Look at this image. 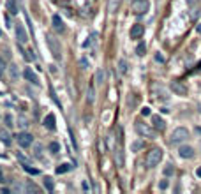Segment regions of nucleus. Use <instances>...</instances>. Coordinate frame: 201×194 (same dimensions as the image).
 Returning <instances> with one entry per match:
<instances>
[{"mask_svg":"<svg viewBox=\"0 0 201 194\" xmlns=\"http://www.w3.org/2000/svg\"><path fill=\"white\" fill-rule=\"evenodd\" d=\"M143 146H145V143H143V141H141V139H136L134 143L131 145V150H132V152H138V150H141Z\"/></svg>","mask_w":201,"mask_h":194,"instance_id":"21","label":"nucleus"},{"mask_svg":"<svg viewBox=\"0 0 201 194\" xmlns=\"http://www.w3.org/2000/svg\"><path fill=\"white\" fill-rule=\"evenodd\" d=\"M187 138H189V131H187L185 127H176V129L173 131L169 141H171L173 145H178V143H182V141H185Z\"/></svg>","mask_w":201,"mask_h":194,"instance_id":"2","label":"nucleus"},{"mask_svg":"<svg viewBox=\"0 0 201 194\" xmlns=\"http://www.w3.org/2000/svg\"><path fill=\"white\" fill-rule=\"evenodd\" d=\"M9 74H11V79H13V81H16V79L20 78V71H18V67H16L14 64L9 67Z\"/></svg>","mask_w":201,"mask_h":194,"instance_id":"18","label":"nucleus"},{"mask_svg":"<svg viewBox=\"0 0 201 194\" xmlns=\"http://www.w3.org/2000/svg\"><path fill=\"white\" fill-rule=\"evenodd\" d=\"M196 30H198V32H199V34H201V23H199V25H198V27H196Z\"/></svg>","mask_w":201,"mask_h":194,"instance_id":"42","label":"nucleus"},{"mask_svg":"<svg viewBox=\"0 0 201 194\" xmlns=\"http://www.w3.org/2000/svg\"><path fill=\"white\" fill-rule=\"evenodd\" d=\"M123 162H125V157H123V150L116 148L115 150V164L118 168H123Z\"/></svg>","mask_w":201,"mask_h":194,"instance_id":"14","label":"nucleus"},{"mask_svg":"<svg viewBox=\"0 0 201 194\" xmlns=\"http://www.w3.org/2000/svg\"><path fill=\"white\" fill-rule=\"evenodd\" d=\"M168 185H169V182H168V180H161V184H159L161 189H168Z\"/></svg>","mask_w":201,"mask_h":194,"instance_id":"33","label":"nucleus"},{"mask_svg":"<svg viewBox=\"0 0 201 194\" xmlns=\"http://www.w3.org/2000/svg\"><path fill=\"white\" fill-rule=\"evenodd\" d=\"M44 187H46V189H48V191H53V189H55V182H53V178H51V177H44Z\"/></svg>","mask_w":201,"mask_h":194,"instance_id":"20","label":"nucleus"},{"mask_svg":"<svg viewBox=\"0 0 201 194\" xmlns=\"http://www.w3.org/2000/svg\"><path fill=\"white\" fill-rule=\"evenodd\" d=\"M23 76H25V79H27V81H30L32 85H39V78L36 76V72L32 71L30 67H25V71H23Z\"/></svg>","mask_w":201,"mask_h":194,"instance_id":"9","label":"nucleus"},{"mask_svg":"<svg viewBox=\"0 0 201 194\" xmlns=\"http://www.w3.org/2000/svg\"><path fill=\"white\" fill-rule=\"evenodd\" d=\"M7 9H9V13L14 16L18 14V6H16V0H7Z\"/></svg>","mask_w":201,"mask_h":194,"instance_id":"19","label":"nucleus"},{"mask_svg":"<svg viewBox=\"0 0 201 194\" xmlns=\"http://www.w3.org/2000/svg\"><path fill=\"white\" fill-rule=\"evenodd\" d=\"M0 182H4V178H2V171H0Z\"/></svg>","mask_w":201,"mask_h":194,"instance_id":"44","label":"nucleus"},{"mask_svg":"<svg viewBox=\"0 0 201 194\" xmlns=\"http://www.w3.org/2000/svg\"><path fill=\"white\" fill-rule=\"evenodd\" d=\"M93 81H95L97 85H102V83L106 81V71H104V69H97V71H95V76H93Z\"/></svg>","mask_w":201,"mask_h":194,"instance_id":"13","label":"nucleus"},{"mask_svg":"<svg viewBox=\"0 0 201 194\" xmlns=\"http://www.w3.org/2000/svg\"><path fill=\"white\" fill-rule=\"evenodd\" d=\"M173 173H175V168H173L171 164H168V166L164 168V175H166V177H171Z\"/></svg>","mask_w":201,"mask_h":194,"instance_id":"26","label":"nucleus"},{"mask_svg":"<svg viewBox=\"0 0 201 194\" xmlns=\"http://www.w3.org/2000/svg\"><path fill=\"white\" fill-rule=\"evenodd\" d=\"M79 64L83 65V69H88V60H86V58H81V62H79Z\"/></svg>","mask_w":201,"mask_h":194,"instance_id":"35","label":"nucleus"},{"mask_svg":"<svg viewBox=\"0 0 201 194\" xmlns=\"http://www.w3.org/2000/svg\"><path fill=\"white\" fill-rule=\"evenodd\" d=\"M25 191H28V192H37V191H39V189H37L36 185H34V184H27V185H25Z\"/></svg>","mask_w":201,"mask_h":194,"instance_id":"27","label":"nucleus"},{"mask_svg":"<svg viewBox=\"0 0 201 194\" xmlns=\"http://www.w3.org/2000/svg\"><path fill=\"white\" fill-rule=\"evenodd\" d=\"M143 32H145V29H143V25H139V23H136L132 29H131V39H139V37L143 36Z\"/></svg>","mask_w":201,"mask_h":194,"instance_id":"11","label":"nucleus"},{"mask_svg":"<svg viewBox=\"0 0 201 194\" xmlns=\"http://www.w3.org/2000/svg\"><path fill=\"white\" fill-rule=\"evenodd\" d=\"M39 154H41V145H37L36 146V155H39Z\"/></svg>","mask_w":201,"mask_h":194,"instance_id":"40","label":"nucleus"},{"mask_svg":"<svg viewBox=\"0 0 201 194\" xmlns=\"http://www.w3.org/2000/svg\"><path fill=\"white\" fill-rule=\"evenodd\" d=\"M152 125H154L157 131H164L166 122H164V120H162L159 115H152Z\"/></svg>","mask_w":201,"mask_h":194,"instance_id":"12","label":"nucleus"},{"mask_svg":"<svg viewBox=\"0 0 201 194\" xmlns=\"http://www.w3.org/2000/svg\"><path fill=\"white\" fill-rule=\"evenodd\" d=\"M178 154H180V157H184V159H192L194 157V148L192 146H180V150H178Z\"/></svg>","mask_w":201,"mask_h":194,"instance_id":"10","label":"nucleus"},{"mask_svg":"<svg viewBox=\"0 0 201 194\" xmlns=\"http://www.w3.org/2000/svg\"><path fill=\"white\" fill-rule=\"evenodd\" d=\"M145 51H146V46H145V43H139L136 46V53L141 57V55H145Z\"/></svg>","mask_w":201,"mask_h":194,"instance_id":"25","label":"nucleus"},{"mask_svg":"<svg viewBox=\"0 0 201 194\" xmlns=\"http://www.w3.org/2000/svg\"><path fill=\"white\" fill-rule=\"evenodd\" d=\"M141 115H143V116H148V115H150V108H146V106H145V108H141Z\"/></svg>","mask_w":201,"mask_h":194,"instance_id":"34","label":"nucleus"},{"mask_svg":"<svg viewBox=\"0 0 201 194\" xmlns=\"http://www.w3.org/2000/svg\"><path fill=\"white\" fill-rule=\"evenodd\" d=\"M27 125H28V124H27V120H25V118H20V127H21V129H25Z\"/></svg>","mask_w":201,"mask_h":194,"instance_id":"36","label":"nucleus"},{"mask_svg":"<svg viewBox=\"0 0 201 194\" xmlns=\"http://www.w3.org/2000/svg\"><path fill=\"white\" fill-rule=\"evenodd\" d=\"M69 169H71V164H60L57 168V173H58V175H62V173L69 171Z\"/></svg>","mask_w":201,"mask_h":194,"instance_id":"24","label":"nucleus"},{"mask_svg":"<svg viewBox=\"0 0 201 194\" xmlns=\"http://www.w3.org/2000/svg\"><path fill=\"white\" fill-rule=\"evenodd\" d=\"M196 175H198V177H199V178H201V166H199V168H198V169H196Z\"/></svg>","mask_w":201,"mask_h":194,"instance_id":"41","label":"nucleus"},{"mask_svg":"<svg viewBox=\"0 0 201 194\" xmlns=\"http://www.w3.org/2000/svg\"><path fill=\"white\" fill-rule=\"evenodd\" d=\"M48 46H50V50H51V53H53L55 60H62V48H60V43H58L57 37H53L51 34L48 36Z\"/></svg>","mask_w":201,"mask_h":194,"instance_id":"3","label":"nucleus"},{"mask_svg":"<svg viewBox=\"0 0 201 194\" xmlns=\"http://www.w3.org/2000/svg\"><path fill=\"white\" fill-rule=\"evenodd\" d=\"M44 127L46 129H50V131H53L55 129V116L51 115H46V118H44Z\"/></svg>","mask_w":201,"mask_h":194,"instance_id":"15","label":"nucleus"},{"mask_svg":"<svg viewBox=\"0 0 201 194\" xmlns=\"http://www.w3.org/2000/svg\"><path fill=\"white\" fill-rule=\"evenodd\" d=\"M53 27H55V30H58V32H64V23H62V18L58 14L53 16Z\"/></svg>","mask_w":201,"mask_h":194,"instance_id":"16","label":"nucleus"},{"mask_svg":"<svg viewBox=\"0 0 201 194\" xmlns=\"http://www.w3.org/2000/svg\"><path fill=\"white\" fill-rule=\"evenodd\" d=\"M0 138H2V141H4L6 145H9V136H7L6 131H0Z\"/></svg>","mask_w":201,"mask_h":194,"instance_id":"31","label":"nucleus"},{"mask_svg":"<svg viewBox=\"0 0 201 194\" xmlns=\"http://www.w3.org/2000/svg\"><path fill=\"white\" fill-rule=\"evenodd\" d=\"M118 74H120V76L127 74V62H125L123 58H120V60H118Z\"/></svg>","mask_w":201,"mask_h":194,"instance_id":"17","label":"nucleus"},{"mask_svg":"<svg viewBox=\"0 0 201 194\" xmlns=\"http://www.w3.org/2000/svg\"><path fill=\"white\" fill-rule=\"evenodd\" d=\"M16 39H18V43H27L28 41V34L25 32V27L23 25H20V23H16Z\"/></svg>","mask_w":201,"mask_h":194,"instance_id":"7","label":"nucleus"},{"mask_svg":"<svg viewBox=\"0 0 201 194\" xmlns=\"http://www.w3.org/2000/svg\"><path fill=\"white\" fill-rule=\"evenodd\" d=\"M187 2H189V4H196V2H198V0H187Z\"/></svg>","mask_w":201,"mask_h":194,"instance_id":"43","label":"nucleus"},{"mask_svg":"<svg viewBox=\"0 0 201 194\" xmlns=\"http://www.w3.org/2000/svg\"><path fill=\"white\" fill-rule=\"evenodd\" d=\"M6 122H7V125H13V118H11V116H6Z\"/></svg>","mask_w":201,"mask_h":194,"instance_id":"38","label":"nucleus"},{"mask_svg":"<svg viewBox=\"0 0 201 194\" xmlns=\"http://www.w3.org/2000/svg\"><path fill=\"white\" fill-rule=\"evenodd\" d=\"M69 136H71V139H72V145H74V148H78V143H76V138H74V132H72L71 129H69Z\"/></svg>","mask_w":201,"mask_h":194,"instance_id":"32","label":"nucleus"},{"mask_svg":"<svg viewBox=\"0 0 201 194\" xmlns=\"http://www.w3.org/2000/svg\"><path fill=\"white\" fill-rule=\"evenodd\" d=\"M16 141H18V145H20L21 148H28L30 145H32V141H34V136L28 134V132H20V134L16 136Z\"/></svg>","mask_w":201,"mask_h":194,"instance_id":"5","label":"nucleus"},{"mask_svg":"<svg viewBox=\"0 0 201 194\" xmlns=\"http://www.w3.org/2000/svg\"><path fill=\"white\" fill-rule=\"evenodd\" d=\"M118 4H120V0H109V4H108L109 13H116V9H118Z\"/></svg>","mask_w":201,"mask_h":194,"instance_id":"22","label":"nucleus"},{"mask_svg":"<svg viewBox=\"0 0 201 194\" xmlns=\"http://www.w3.org/2000/svg\"><path fill=\"white\" fill-rule=\"evenodd\" d=\"M50 150L53 152V154H58V150H60V145H58L57 141H53V143L50 145Z\"/></svg>","mask_w":201,"mask_h":194,"instance_id":"28","label":"nucleus"},{"mask_svg":"<svg viewBox=\"0 0 201 194\" xmlns=\"http://www.w3.org/2000/svg\"><path fill=\"white\" fill-rule=\"evenodd\" d=\"M113 143H115V141H113V136H108V146L109 148L113 146Z\"/></svg>","mask_w":201,"mask_h":194,"instance_id":"37","label":"nucleus"},{"mask_svg":"<svg viewBox=\"0 0 201 194\" xmlns=\"http://www.w3.org/2000/svg\"><path fill=\"white\" fill-rule=\"evenodd\" d=\"M88 102H90V104L93 102V85L88 86Z\"/></svg>","mask_w":201,"mask_h":194,"instance_id":"30","label":"nucleus"},{"mask_svg":"<svg viewBox=\"0 0 201 194\" xmlns=\"http://www.w3.org/2000/svg\"><path fill=\"white\" fill-rule=\"evenodd\" d=\"M148 0H134V4H132V11L136 13V14H145L146 11H148Z\"/></svg>","mask_w":201,"mask_h":194,"instance_id":"6","label":"nucleus"},{"mask_svg":"<svg viewBox=\"0 0 201 194\" xmlns=\"http://www.w3.org/2000/svg\"><path fill=\"white\" fill-rule=\"evenodd\" d=\"M16 155H18V159H20V161H21L23 164H30V161H28V157H25V155H23L21 152H18V154H16Z\"/></svg>","mask_w":201,"mask_h":194,"instance_id":"29","label":"nucleus"},{"mask_svg":"<svg viewBox=\"0 0 201 194\" xmlns=\"http://www.w3.org/2000/svg\"><path fill=\"white\" fill-rule=\"evenodd\" d=\"M4 69H6V64H4V60H2V58H0V72L4 71Z\"/></svg>","mask_w":201,"mask_h":194,"instance_id":"39","label":"nucleus"},{"mask_svg":"<svg viewBox=\"0 0 201 194\" xmlns=\"http://www.w3.org/2000/svg\"><path fill=\"white\" fill-rule=\"evenodd\" d=\"M134 129H136V132L139 134V136L154 138V131H152V127H148V124H145L143 120H136V122H134Z\"/></svg>","mask_w":201,"mask_h":194,"instance_id":"4","label":"nucleus"},{"mask_svg":"<svg viewBox=\"0 0 201 194\" xmlns=\"http://www.w3.org/2000/svg\"><path fill=\"white\" fill-rule=\"evenodd\" d=\"M23 169L27 173H30V175H39V169H36V168H32L30 164H23Z\"/></svg>","mask_w":201,"mask_h":194,"instance_id":"23","label":"nucleus"},{"mask_svg":"<svg viewBox=\"0 0 201 194\" xmlns=\"http://www.w3.org/2000/svg\"><path fill=\"white\" fill-rule=\"evenodd\" d=\"M161 159H162V150H161V148H152V150L146 154L145 162H146L148 168H155V166L161 162Z\"/></svg>","mask_w":201,"mask_h":194,"instance_id":"1","label":"nucleus"},{"mask_svg":"<svg viewBox=\"0 0 201 194\" xmlns=\"http://www.w3.org/2000/svg\"><path fill=\"white\" fill-rule=\"evenodd\" d=\"M171 90L176 95H187V86L180 81H171Z\"/></svg>","mask_w":201,"mask_h":194,"instance_id":"8","label":"nucleus"}]
</instances>
